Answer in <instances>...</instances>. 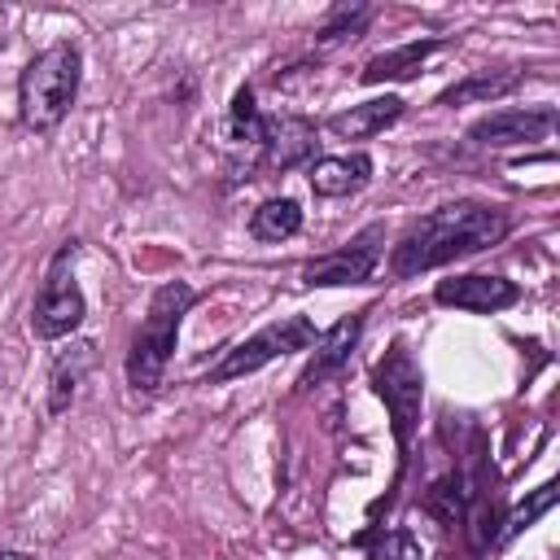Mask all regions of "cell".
<instances>
[{"instance_id":"obj_1","label":"cell","mask_w":560,"mask_h":560,"mask_svg":"<svg viewBox=\"0 0 560 560\" xmlns=\"http://www.w3.org/2000/svg\"><path fill=\"white\" fill-rule=\"evenodd\" d=\"M508 228L512 223L499 206L451 201V206H438L433 214H424L407 228V236L389 254V267H394V276H420V271H433L442 262L468 258V254L503 241Z\"/></svg>"},{"instance_id":"obj_2","label":"cell","mask_w":560,"mask_h":560,"mask_svg":"<svg viewBox=\"0 0 560 560\" xmlns=\"http://www.w3.org/2000/svg\"><path fill=\"white\" fill-rule=\"evenodd\" d=\"M197 302L192 284L171 280L149 298V315L140 319L131 350H127V385L136 394H153L166 376V363L175 354V337H179V319L188 315V306Z\"/></svg>"},{"instance_id":"obj_3","label":"cell","mask_w":560,"mask_h":560,"mask_svg":"<svg viewBox=\"0 0 560 560\" xmlns=\"http://www.w3.org/2000/svg\"><path fill=\"white\" fill-rule=\"evenodd\" d=\"M79 48L70 39L44 48L18 79V105H22V122L35 131H52L79 92Z\"/></svg>"},{"instance_id":"obj_4","label":"cell","mask_w":560,"mask_h":560,"mask_svg":"<svg viewBox=\"0 0 560 560\" xmlns=\"http://www.w3.org/2000/svg\"><path fill=\"white\" fill-rule=\"evenodd\" d=\"M315 341V324L306 319V315H289V319H276V324H267V328H258L254 337H245L241 346H232L228 354H223V363L219 368H210V376L206 381H236V376H249V372H258L262 363H271V359H280V354H293V350H306Z\"/></svg>"},{"instance_id":"obj_5","label":"cell","mask_w":560,"mask_h":560,"mask_svg":"<svg viewBox=\"0 0 560 560\" xmlns=\"http://www.w3.org/2000/svg\"><path fill=\"white\" fill-rule=\"evenodd\" d=\"M376 394L389 407L398 451H407L411 438H416V424H420V402H424V372H420V363L411 359L407 346H394L376 363Z\"/></svg>"},{"instance_id":"obj_6","label":"cell","mask_w":560,"mask_h":560,"mask_svg":"<svg viewBox=\"0 0 560 560\" xmlns=\"http://www.w3.org/2000/svg\"><path fill=\"white\" fill-rule=\"evenodd\" d=\"M70 254H74V245H66L57 254V262L44 276V289H39V298L31 306V328L44 341H57V337H66V332H74L83 324V289H79V280L70 271Z\"/></svg>"},{"instance_id":"obj_7","label":"cell","mask_w":560,"mask_h":560,"mask_svg":"<svg viewBox=\"0 0 560 560\" xmlns=\"http://www.w3.org/2000/svg\"><path fill=\"white\" fill-rule=\"evenodd\" d=\"M381 249H385V223H368L350 245H341L324 258H311L302 267V284H311V289L315 284L319 289H328V284H368L376 262H381Z\"/></svg>"},{"instance_id":"obj_8","label":"cell","mask_w":560,"mask_h":560,"mask_svg":"<svg viewBox=\"0 0 560 560\" xmlns=\"http://www.w3.org/2000/svg\"><path fill=\"white\" fill-rule=\"evenodd\" d=\"M556 131V109L551 105H534V109H494L486 118H477L468 127V136L477 144L503 149V144H529V140H547Z\"/></svg>"},{"instance_id":"obj_9","label":"cell","mask_w":560,"mask_h":560,"mask_svg":"<svg viewBox=\"0 0 560 560\" xmlns=\"http://www.w3.org/2000/svg\"><path fill=\"white\" fill-rule=\"evenodd\" d=\"M315 144H319V127L302 114H276L267 118V131H262V158L271 171H293L302 162L315 158Z\"/></svg>"},{"instance_id":"obj_10","label":"cell","mask_w":560,"mask_h":560,"mask_svg":"<svg viewBox=\"0 0 560 560\" xmlns=\"http://www.w3.org/2000/svg\"><path fill=\"white\" fill-rule=\"evenodd\" d=\"M433 298L442 306H455V311H472V315H490V311H503L521 298V289L503 276H451V280H438Z\"/></svg>"},{"instance_id":"obj_11","label":"cell","mask_w":560,"mask_h":560,"mask_svg":"<svg viewBox=\"0 0 560 560\" xmlns=\"http://www.w3.org/2000/svg\"><path fill=\"white\" fill-rule=\"evenodd\" d=\"M359 332H363V315H346V319H337L324 337H315L311 346V363L302 368V376H298V385L302 389H315V385H324L328 376H337L346 363H350V354H354V346H359Z\"/></svg>"},{"instance_id":"obj_12","label":"cell","mask_w":560,"mask_h":560,"mask_svg":"<svg viewBox=\"0 0 560 560\" xmlns=\"http://www.w3.org/2000/svg\"><path fill=\"white\" fill-rule=\"evenodd\" d=\"M311 188L319 197H350L372 179V158L368 153H341V158H315L311 162Z\"/></svg>"},{"instance_id":"obj_13","label":"cell","mask_w":560,"mask_h":560,"mask_svg":"<svg viewBox=\"0 0 560 560\" xmlns=\"http://www.w3.org/2000/svg\"><path fill=\"white\" fill-rule=\"evenodd\" d=\"M398 118H402V101L398 96H372L363 105H350V109L332 114L328 118V131L341 136V140H368V136L394 127Z\"/></svg>"},{"instance_id":"obj_14","label":"cell","mask_w":560,"mask_h":560,"mask_svg":"<svg viewBox=\"0 0 560 560\" xmlns=\"http://www.w3.org/2000/svg\"><path fill=\"white\" fill-rule=\"evenodd\" d=\"M88 368H92V341H79V346H70L66 354H57V363H52V372H48V411H52V416H61V411L74 402V394H79Z\"/></svg>"},{"instance_id":"obj_15","label":"cell","mask_w":560,"mask_h":560,"mask_svg":"<svg viewBox=\"0 0 560 560\" xmlns=\"http://www.w3.org/2000/svg\"><path fill=\"white\" fill-rule=\"evenodd\" d=\"M438 48H442V39H416V44L389 48V52H381V57H372L363 66V83H398V79H411Z\"/></svg>"},{"instance_id":"obj_16","label":"cell","mask_w":560,"mask_h":560,"mask_svg":"<svg viewBox=\"0 0 560 560\" xmlns=\"http://www.w3.org/2000/svg\"><path fill=\"white\" fill-rule=\"evenodd\" d=\"M298 228H302V206L293 197H271V201H262L249 214V236L254 241H267V245L289 241Z\"/></svg>"},{"instance_id":"obj_17","label":"cell","mask_w":560,"mask_h":560,"mask_svg":"<svg viewBox=\"0 0 560 560\" xmlns=\"http://www.w3.org/2000/svg\"><path fill=\"white\" fill-rule=\"evenodd\" d=\"M521 83V70H481V74H468L464 83L446 88L438 96V105H468V101H494L503 92H512Z\"/></svg>"},{"instance_id":"obj_18","label":"cell","mask_w":560,"mask_h":560,"mask_svg":"<svg viewBox=\"0 0 560 560\" xmlns=\"http://www.w3.org/2000/svg\"><path fill=\"white\" fill-rule=\"evenodd\" d=\"M262 131H267V118L258 114L254 92L241 88V92L232 96V109H228V140H236V144H258V149H262Z\"/></svg>"},{"instance_id":"obj_19","label":"cell","mask_w":560,"mask_h":560,"mask_svg":"<svg viewBox=\"0 0 560 560\" xmlns=\"http://www.w3.org/2000/svg\"><path fill=\"white\" fill-rule=\"evenodd\" d=\"M551 503H556V486H551V481H542V486H538V490H534V494H529V499H525V503H521V508L508 516V525H503L494 538H499V542L516 538V534H521V529H529V525H534V521H538V516H542Z\"/></svg>"},{"instance_id":"obj_20","label":"cell","mask_w":560,"mask_h":560,"mask_svg":"<svg viewBox=\"0 0 560 560\" xmlns=\"http://www.w3.org/2000/svg\"><path fill=\"white\" fill-rule=\"evenodd\" d=\"M368 560H424V551L411 529H381L376 538H368Z\"/></svg>"},{"instance_id":"obj_21","label":"cell","mask_w":560,"mask_h":560,"mask_svg":"<svg viewBox=\"0 0 560 560\" xmlns=\"http://www.w3.org/2000/svg\"><path fill=\"white\" fill-rule=\"evenodd\" d=\"M368 18H372L368 4H337L332 18L319 26V39L328 44V39H341V35H359V31L368 26Z\"/></svg>"},{"instance_id":"obj_22","label":"cell","mask_w":560,"mask_h":560,"mask_svg":"<svg viewBox=\"0 0 560 560\" xmlns=\"http://www.w3.org/2000/svg\"><path fill=\"white\" fill-rule=\"evenodd\" d=\"M0 560H35V556H26V551H0Z\"/></svg>"}]
</instances>
